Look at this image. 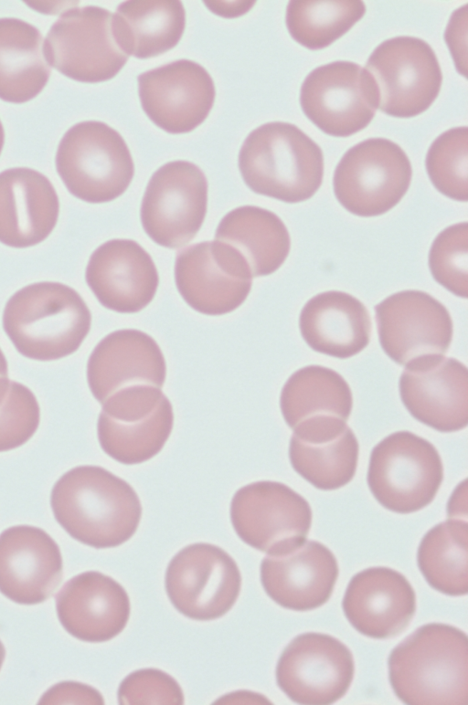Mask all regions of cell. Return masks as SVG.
I'll use <instances>...</instances> for the list:
<instances>
[{
  "mask_svg": "<svg viewBox=\"0 0 468 705\" xmlns=\"http://www.w3.org/2000/svg\"><path fill=\"white\" fill-rule=\"evenodd\" d=\"M50 504L72 538L96 549L127 542L142 517L133 487L99 466H79L63 474L53 486Z\"/></svg>",
  "mask_w": 468,
  "mask_h": 705,
  "instance_id": "obj_1",
  "label": "cell"
},
{
  "mask_svg": "<svg viewBox=\"0 0 468 705\" xmlns=\"http://www.w3.org/2000/svg\"><path fill=\"white\" fill-rule=\"evenodd\" d=\"M388 679L405 704H466L468 640L461 629L429 623L400 642L388 659Z\"/></svg>",
  "mask_w": 468,
  "mask_h": 705,
  "instance_id": "obj_2",
  "label": "cell"
},
{
  "mask_svg": "<svg viewBox=\"0 0 468 705\" xmlns=\"http://www.w3.org/2000/svg\"><path fill=\"white\" fill-rule=\"evenodd\" d=\"M91 325L81 296L59 282L29 284L7 300L3 328L18 352L37 361H53L76 352Z\"/></svg>",
  "mask_w": 468,
  "mask_h": 705,
  "instance_id": "obj_3",
  "label": "cell"
},
{
  "mask_svg": "<svg viewBox=\"0 0 468 705\" xmlns=\"http://www.w3.org/2000/svg\"><path fill=\"white\" fill-rule=\"evenodd\" d=\"M239 169L254 193L294 204L311 198L320 188L324 155L294 124L272 121L247 136L239 150Z\"/></svg>",
  "mask_w": 468,
  "mask_h": 705,
  "instance_id": "obj_4",
  "label": "cell"
},
{
  "mask_svg": "<svg viewBox=\"0 0 468 705\" xmlns=\"http://www.w3.org/2000/svg\"><path fill=\"white\" fill-rule=\"evenodd\" d=\"M55 161L69 192L91 204L110 202L122 195L134 174L123 138L98 121L70 127L58 144Z\"/></svg>",
  "mask_w": 468,
  "mask_h": 705,
  "instance_id": "obj_5",
  "label": "cell"
},
{
  "mask_svg": "<svg viewBox=\"0 0 468 705\" xmlns=\"http://www.w3.org/2000/svg\"><path fill=\"white\" fill-rule=\"evenodd\" d=\"M443 479L435 447L410 432L392 433L371 451L367 485L384 508L408 514L428 506Z\"/></svg>",
  "mask_w": 468,
  "mask_h": 705,
  "instance_id": "obj_6",
  "label": "cell"
},
{
  "mask_svg": "<svg viewBox=\"0 0 468 705\" xmlns=\"http://www.w3.org/2000/svg\"><path fill=\"white\" fill-rule=\"evenodd\" d=\"M412 168L406 153L385 138H369L348 149L333 177L337 201L363 217L383 215L407 193Z\"/></svg>",
  "mask_w": 468,
  "mask_h": 705,
  "instance_id": "obj_7",
  "label": "cell"
},
{
  "mask_svg": "<svg viewBox=\"0 0 468 705\" xmlns=\"http://www.w3.org/2000/svg\"><path fill=\"white\" fill-rule=\"evenodd\" d=\"M113 14L88 5L63 12L43 44L47 63L80 82L97 83L115 77L128 59L112 31Z\"/></svg>",
  "mask_w": 468,
  "mask_h": 705,
  "instance_id": "obj_8",
  "label": "cell"
},
{
  "mask_svg": "<svg viewBox=\"0 0 468 705\" xmlns=\"http://www.w3.org/2000/svg\"><path fill=\"white\" fill-rule=\"evenodd\" d=\"M174 424L171 402L160 388L132 386L110 396L97 423L102 450L114 460L133 465L157 455Z\"/></svg>",
  "mask_w": 468,
  "mask_h": 705,
  "instance_id": "obj_9",
  "label": "cell"
},
{
  "mask_svg": "<svg viewBox=\"0 0 468 705\" xmlns=\"http://www.w3.org/2000/svg\"><path fill=\"white\" fill-rule=\"evenodd\" d=\"M365 69L376 84L378 108L397 118H411L427 110L442 82L435 52L414 37L383 41L369 56Z\"/></svg>",
  "mask_w": 468,
  "mask_h": 705,
  "instance_id": "obj_10",
  "label": "cell"
},
{
  "mask_svg": "<svg viewBox=\"0 0 468 705\" xmlns=\"http://www.w3.org/2000/svg\"><path fill=\"white\" fill-rule=\"evenodd\" d=\"M312 518L307 500L277 481L243 486L230 503V520L238 536L267 554L290 552L306 541Z\"/></svg>",
  "mask_w": 468,
  "mask_h": 705,
  "instance_id": "obj_11",
  "label": "cell"
},
{
  "mask_svg": "<svg viewBox=\"0 0 468 705\" xmlns=\"http://www.w3.org/2000/svg\"><path fill=\"white\" fill-rule=\"evenodd\" d=\"M166 594L182 615L194 620L221 617L234 605L241 575L223 549L205 542L190 544L170 561L165 578Z\"/></svg>",
  "mask_w": 468,
  "mask_h": 705,
  "instance_id": "obj_12",
  "label": "cell"
},
{
  "mask_svg": "<svg viewBox=\"0 0 468 705\" xmlns=\"http://www.w3.org/2000/svg\"><path fill=\"white\" fill-rule=\"evenodd\" d=\"M207 205V181L198 166L187 161L166 163L146 186L141 222L156 244L177 248L199 231Z\"/></svg>",
  "mask_w": 468,
  "mask_h": 705,
  "instance_id": "obj_13",
  "label": "cell"
},
{
  "mask_svg": "<svg viewBox=\"0 0 468 705\" xmlns=\"http://www.w3.org/2000/svg\"><path fill=\"white\" fill-rule=\"evenodd\" d=\"M305 116L322 132L347 137L365 129L378 109L376 84L360 65L338 60L312 70L301 87Z\"/></svg>",
  "mask_w": 468,
  "mask_h": 705,
  "instance_id": "obj_14",
  "label": "cell"
},
{
  "mask_svg": "<svg viewBox=\"0 0 468 705\" xmlns=\"http://www.w3.org/2000/svg\"><path fill=\"white\" fill-rule=\"evenodd\" d=\"M355 673L349 648L335 637L303 633L281 654L276 682L292 701L307 705L332 704L348 690Z\"/></svg>",
  "mask_w": 468,
  "mask_h": 705,
  "instance_id": "obj_15",
  "label": "cell"
},
{
  "mask_svg": "<svg viewBox=\"0 0 468 705\" xmlns=\"http://www.w3.org/2000/svg\"><path fill=\"white\" fill-rule=\"evenodd\" d=\"M252 278L243 257L218 240L191 245L176 258L175 280L180 295L206 315H223L239 307L250 291Z\"/></svg>",
  "mask_w": 468,
  "mask_h": 705,
  "instance_id": "obj_16",
  "label": "cell"
},
{
  "mask_svg": "<svg viewBox=\"0 0 468 705\" xmlns=\"http://www.w3.org/2000/svg\"><path fill=\"white\" fill-rule=\"evenodd\" d=\"M379 343L400 365L428 356L443 355L452 339L448 310L420 290L394 293L375 306Z\"/></svg>",
  "mask_w": 468,
  "mask_h": 705,
  "instance_id": "obj_17",
  "label": "cell"
},
{
  "mask_svg": "<svg viewBox=\"0 0 468 705\" xmlns=\"http://www.w3.org/2000/svg\"><path fill=\"white\" fill-rule=\"evenodd\" d=\"M141 105L168 133H186L208 116L216 97L209 73L197 62L179 59L138 76Z\"/></svg>",
  "mask_w": 468,
  "mask_h": 705,
  "instance_id": "obj_18",
  "label": "cell"
},
{
  "mask_svg": "<svg viewBox=\"0 0 468 705\" xmlns=\"http://www.w3.org/2000/svg\"><path fill=\"white\" fill-rule=\"evenodd\" d=\"M399 395L410 414L440 432H455L468 423V372L443 355L418 359L405 366Z\"/></svg>",
  "mask_w": 468,
  "mask_h": 705,
  "instance_id": "obj_19",
  "label": "cell"
},
{
  "mask_svg": "<svg viewBox=\"0 0 468 705\" xmlns=\"http://www.w3.org/2000/svg\"><path fill=\"white\" fill-rule=\"evenodd\" d=\"M280 407L293 434L304 438L336 434L347 425L353 396L347 382L335 371L308 365L284 384Z\"/></svg>",
  "mask_w": 468,
  "mask_h": 705,
  "instance_id": "obj_20",
  "label": "cell"
},
{
  "mask_svg": "<svg viewBox=\"0 0 468 705\" xmlns=\"http://www.w3.org/2000/svg\"><path fill=\"white\" fill-rule=\"evenodd\" d=\"M63 575L57 542L42 529L17 525L0 534V592L21 605L46 601Z\"/></svg>",
  "mask_w": 468,
  "mask_h": 705,
  "instance_id": "obj_21",
  "label": "cell"
},
{
  "mask_svg": "<svg viewBox=\"0 0 468 705\" xmlns=\"http://www.w3.org/2000/svg\"><path fill=\"white\" fill-rule=\"evenodd\" d=\"M85 279L105 308L120 313H135L154 299L159 277L144 248L131 239H112L91 254Z\"/></svg>",
  "mask_w": 468,
  "mask_h": 705,
  "instance_id": "obj_22",
  "label": "cell"
},
{
  "mask_svg": "<svg viewBox=\"0 0 468 705\" xmlns=\"http://www.w3.org/2000/svg\"><path fill=\"white\" fill-rule=\"evenodd\" d=\"M165 376V360L159 345L153 337L134 329L106 335L93 349L87 364L90 390L101 405L132 386L161 389Z\"/></svg>",
  "mask_w": 468,
  "mask_h": 705,
  "instance_id": "obj_23",
  "label": "cell"
},
{
  "mask_svg": "<svg viewBox=\"0 0 468 705\" xmlns=\"http://www.w3.org/2000/svg\"><path fill=\"white\" fill-rule=\"evenodd\" d=\"M342 607L360 634L384 639L399 635L409 626L416 612V595L399 572L370 567L351 578Z\"/></svg>",
  "mask_w": 468,
  "mask_h": 705,
  "instance_id": "obj_24",
  "label": "cell"
},
{
  "mask_svg": "<svg viewBox=\"0 0 468 705\" xmlns=\"http://www.w3.org/2000/svg\"><path fill=\"white\" fill-rule=\"evenodd\" d=\"M58 620L74 637L91 643L108 641L126 626L130 599L114 579L88 571L69 579L55 596Z\"/></svg>",
  "mask_w": 468,
  "mask_h": 705,
  "instance_id": "obj_25",
  "label": "cell"
},
{
  "mask_svg": "<svg viewBox=\"0 0 468 705\" xmlns=\"http://www.w3.org/2000/svg\"><path fill=\"white\" fill-rule=\"evenodd\" d=\"M333 552L317 541H304L290 552L267 554L261 563V582L279 605L307 611L330 598L338 577Z\"/></svg>",
  "mask_w": 468,
  "mask_h": 705,
  "instance_id": "obj_26",
  "label": "cell"
},
{
  "mask_svg": "<svg viewBox=\"0 0 468 705\" xmlns=\"http://www.w3.org/2000/svg\"><path fill=\"white\" fill-rule=\"evenodd\" d=\"M57 192L47 176L27 167L0 173V242L16 248L36 246L55 228Z\"/></svg>",
  "mask_w": 468,
  "mask_h": 705,
  "instance_id": "obj_27",
  "label": "cell"
},
{
  "mask_svg": "<svg viewBox=\"0 0 468 705\" xmlns=\"http://www.w3.org/2000/svg\"><path fill=\"white\" fill-rule=\"evenodd\" d=\"M299 326L302 337L314 351L346 359L367 346L371 320L367 309L356 298L330 290L306 302Z\"/></svg>",
  "mask_w": 468,
  "mask_h": 705,
  "instance_id": "obj_28",
  "label": "cell"
},
{
  "mask_svg": "<svg viewBox=\"0 0 468 705\" xmlns=\"http://www.w3.org/2000/svg\"><path fill=\"white\" fill-rule=\"evenodd\" d=\"M215 240L223 242L243 257L252 277L275 272L287 258L290 234L271 211L244 205L229 212L219 222Z\"/></svg>",
  "mask_w": 468,
  "mask_h": 705,
  "instance_id": "obj_29",
  "label": "cell"
},
{
  "mask_svg": "<svg viewBox=\"0 0 468 705\" xmlns=\"http://www.w3.org/2000/svg\"><path fill=\"white\" fill-rule=\"evenodd\" d=\"M186 26L180 1L134 0L118 5L112 17L116 42L128 55L145 59L177 45Z\"/></svg>",
  "mask_w": 468,
  "mask_h": 705,
  "instance_id": "obj_30",
  "label": "cell"
},
{
  "mask_svg": "<svg viewBox=\"0 0 468 705\" xmlns=\"http://www.w3.org/2000/svg\"><path fill=\"white\" fill-rule=\"evenodd\" d=\"M49 75L40 31L18 18H0V99L27 102L41 92Z\"/></svg>",
  "mask_w": 468,
  "mask_h": 705,
  "instance_id": "obj_31",
  "label": "cell"
},
{
  "mask_svg": "<svg viewBox=\"0 0 468 705\" xmlns=\"http://www.w3.org/2000/svg\"><path fill=\"white\" fill-rule=\"evenodd\" d=\"M359 446L346 426L338 434L315 439L291 437L289 458L293 469L322 490H334L351 481L357 466Z\"/></svg>",
  "mask_w": 468,
  "mask_h": 705,
  "instance_id": "obj_32",
  "label": "cell"
},
{
  "mask_svg": "<svg viewBox=\"0 0 468 705\" xmlns=\"http://www.w3.org/2000/svg\"><path fill=\"white\" fill-rule=\"evenodd\" d=\"M467 542L466 520L444 521L422 537L418 566L433 589L452 596L468 593Z\"/></svg>",
  "mask_w": 468,
  "mask_h": 705,
  "instance_id": "obj_33",
  "label": "cell"
},
{
  "mask_svg": "<svg viewBox=\"0 0 468 705\" xmlns=\"http://www.w3.org/2000/svg\"><path fill=\"white\" fill-rule=\"evenodd\" d=\"M366 12L362 1H290L286 26L292 37L302 46L321 49L346 34Z\"/></svg>",
  "mask_w": 468,
  "mask_h": 705,
  "instance_id": "obj_34",
  "label": "cell"
},
{
  "mask_svg": "<svg viewBox=\"0 0 468 705\" xmlns=\"http://www.w3.org/2000/svg\"><path fill=\"white\" fill-rule=\"evenodd\" d=\"M434 187L447 197L468 200V128H452L431 143L425 161Z\"/></svg>",
  "mask_w": 468,
  "mask_h": 705,
  "instance_id": "obj_35",
  "label": "cell"
},
{
  "mask_svg": "<svg viewBox=\"0 0 468 705\" xmlns=\"http://www.w3.org/2000/svg\"><path fill=\"white\" fill-rule=\"evenodd\" d=\"M429 268L439 284L458 297L467 298V222L452 225L438 234L429 252Z\"/></svg>",
  "mask_w": 468,
  "mask_h": 705,
  "instance_id": "obj_36",
  "label": "cell"
},
{
  "mask_svg": "<svg viewBox=\"0 0 468 705\" xmlns=\"http://www.w3.org/2000/svg\"><path fill=\"white\" fill-rule=\"evenodd\" d=\"M40 421V408L33 392L10 381L0 403V452L15 449L31 438Z\"/></svg>",
  "mask_w": 468,
  "mask_h": 705,
  "instance_id": "obj_37",
  "label": "cell"
},
{
  "mask_svg": "<svg viewBox=\"0 0 468 705\" xmlns=\"http://www.w3.org/2000/svg\"><path fill=\"white\" fill-rule=\"evenodd\" d=\"M118 701L126 704L184 703V694L177 681L156 668H144L128 674L118 689Z\"/></svg>",
  "mask_w": 468,
  "mask_h": 705,
  "instance_id": "obj_38",
  "label": "cell"
},
{
  "mask_svg": "<svg viewBox=\"0 0 468 705\" xmlns=\"http://www.w3.org/2000/svg\"><path fill=\"white\" fill-rule=\"evenodd\" d=\"M40 704H104L101 693L94 688L78 682H62L51 688L40 700Z\"/></svg>",
  "mask_w": 468,
  "mask_h": 705,
  "instance_id": "obj_39",
  "label": "cell"
},
{
  "mask_svg": "<svg viewBox=\"0 0 468 705\" xmlns=\"http://www.w3.org/2000/svg\"><path fill=\"white\" fill-rule=\"evenodd\" d=\"M10 384L8 367L5 356L0 349V403L5 398Z\"/></svg>",
  "mask_w": 468,
  "mask_h": 705,
  "instance_id": "obj_40",
  "label": "cell"
},
{
  "mask_svg": "<svg viewBox=\"0 0 468 705\" xmlns=\"http://www.w3.org/2000/svg\"><path fill=\"white\" fill-rule=\"evenodd\" d=\"M4 143H5V131H4L3 124L0 121V154L4 147Z\"/></svg>",
  "mask_w": 468,
  "mask_h": 705,
  "instance_id": "obj_41",
  "label": "cell"
},
{
  "mask_svg": "<svg viewBox=\"0 0 468 705\" xmlns=\"http://www.w3.org/2000/svg\"><path fill=\"white\" fill-rule=\"evenodd\" d=\"M5 658V649L3 643L0 640V669Z\"/></svg>",
  "mask_w": 468,
  "mask_h": 705,
  "instance_id": "obj_42",
  "label": "cell"
}]
</instances>
